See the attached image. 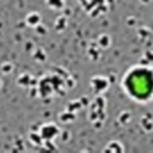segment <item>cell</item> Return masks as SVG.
Masks as SVG:
<instances>
[{"instance_id": "6da1fadb", "label": "cell", "mask_w": 153, "mask_h": 153, "mask_svg": "<svg viewBox=\"0 0 153 153\" xmlns=\"http://www.w3.org/2000/svg\"><path fill=\"white\" fill-rule=\"evenodd\" d=\"M122 85L130 98L146 102L153 97V69L145 66L133 67L124 75Z\"/></svg>"}]
</instances>
